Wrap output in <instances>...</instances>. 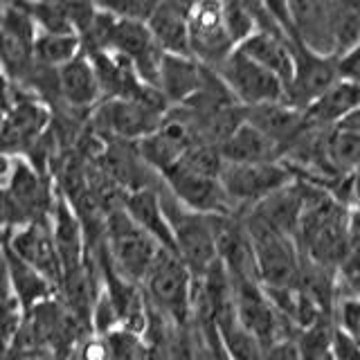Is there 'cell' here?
<instances>
[{"label": "cell", "instance_id": "ba28073f", "mask_svg": "<svg viewBox=\"0 0 360 360\" xmlns=\"http://www.w3.org/2000/svg\"><path fill=\"white\" fill-rule=\"evenodd\" d=\"M236 50L223 20V3H191L189 7V56L210 70L230 59Z\"/></svg>", "mask_w": 360, "mask_h": 360}, {"label": "cell", "instance_id": "d4e9b609", "mask_svg": "<svg viewBox=\"0 0 360 360\" xmlns=\"http://www.w3.org/2000/svg\"><path fill=\"white\" fill-rule=\"evenodd\" d=\"M22 9L32 18L37 34H75L68 3H22Z\"/></svg>", "mask_w": 360, "mask_h": 360}, {"label": "cell", "instance_id": "7c38bea8", "mask_svg": "<svg viewBox=\"0 0 360 360\" xmlns=\"http://www.w3.org/2000/svg\"><path fill=\"white\" fill-rule=\"evenodd\" d=\"M162 185L169 189L180 205L202 214V217H223V214H236L225 196L221 178L191 172L185 165H174L167 174L160 176Z\"/></svg>", "mask_w": 360, "mask_h": 360}, {"label": "cell", "instance_id": "52a82bcc", "mask_svg": "<svg viewBox=\"0 0 360 360\" xmlns=\"http://www.w3.org/2000/svg\"><path fill=\"white\" fill-rule=\"evenodd\" d=\"M241 108H255L284 101V84L266 68L255 63L241 50H234L219 70H214Z\"/></svg>", "mask_w": 360, "mask_h": 360}, {"label": "cell", "instance_id": "2e32d148", "mask_svg": "<svg viewBox=\"0 0 360 360\" xmlns=\"http://www.w3.org/2000/svg\"><path fill=\"white\" fill-rule=\"evenodd\" d=\"M243 120L255 127L262 135L273 142L281 158L292 146L302 131H304V115L302 110H295L292 106L277 101V104H266V106H255V108H243Z\"/></svg>", "mask_w": 360, "mask_h": 360}, {"label": "cell", "instance_id": "83f0119b", "mask_svg": "<svg viewBox=\"0 0 360 360\" xmlns=\"http://www.w3.org/2000/svg\"><path fill=\"white\" fill-rule=\"evenodd\" d=\"M333 324L335 329L352 338L360 345V297L356 295H340L333 307Z\"/></svg>", "mask_w": 360, "mask_h": 360}, {"label": "cell", "instance_id": "9c48e42d", "mask_svg": "<svg viewBox=\"0 0 360 360\" xmlns=\"http://www.w3.org/2000/svg\"><path fill=\"white\" fill-rule=\"evenodd\" d=\"M16 99L0 129V153L7 158H25L50 131L52 110L48 104L25 95L14 86Z\"/></svg>", "mask_w": 360, "mask_h": 360}, {"label": "cell", "instance_id": "7402d4cb", "mask_svg": "<svg viewBox=\"0 0 360 360\" xmlns=\"http://www.w3.org/2000/svg\"><path fill=\"white\" fill-rule=\"evenodd\" d=\"M326 155L333 172L342 178L360 174V129L335 127L326 138Z\"/></svg>", "mask_w": 360, "mask_h": 360}, {"label": "cell", "instance_id": "277c9868", "mask_svg": "<svg viewBox=\"0 0 360 360\" xmlns=\"http://www.w3.org/2000/svg\"><path fill=\"white\" fill-rule=\"evenodd\" d=\"M160 200L162 210L172 230L174 252L183 259L194 279H200L219 264L217 241H214V225L212 217H202L187 207L169 194V189L160 183Z\"/></svg>", "mask_w": 360, "mask_h": 360}, {"label": "cell", "instance_id": "3957f363", "mask_svg": "<svg viewBox=\"0 0 360 360\" xmlns=\"http://www.w3.org/2000/svg\"><path fill=\"white\" fill-rule=\"evenodd\" d=\"M196 279L176 252L162 250L140 281L146 309L183 329L191 322Z\"/></svg>", "mask_w": 360, "mask_h": 360}, {"label": "cell", "instance_id": "6da1fadb", "mask_svg": "<svg viewBox=\"0 0 360 360\" xmlns=\"http://www.w3.org/2000/svg\"><path fill=\"white\" fill-rule=\"evenodd\" d=\"M300 183L304 191V210L295 234L300 255L307 262L338 275L352 250L354 210L307 180Z\"/></svg>", "mask_w": 360, "mask_h": 360}, {"label": "cell", "instance_id": "603a6c76", "mask_svg": "<svg viewBox=\"0 0 360 360\" xmlns=\"http://www.w3.org/2000/svg\"><path fill=\"white\" fill-rule=\"evenodd\" d=\"M82 52V39L75 34H37L34 39V61L50 70H59Z\"/></svg>", "mask_w": 360, "mask_h": 360}, {"label": "cell", "instance_id": "5b68a950", "mask_svg": "<svg viewBox=\"0 0 360 360\" xmlns=\"http://www.w3.org/2000/svg\"><path fill=\"white\" fill-rule=\"evenodd\" d=\"M167 110L138 99H106L90 112V127L104 140L138 144L160 129Z\"/></svg>", "mask_w": 360, "mask_h": 360}, {"label": "cell", "instance_id": "4fadbf2b", "mask_svg": "<svg viewBox=\"0 0 360 360\" xmlns=\"http://www.w3.org/2000/svg\"><path fill=\"white\" fill-rule=\"evenodd\" d=\"M295 43V41H292ZM338 82L335 59L315 56L295 43V72L284 90V104L295 110H307L324 90Z\"/></svg>", "mask_w": 360, "mask_h": 360}, {"label": "cell", "instance_id": "5bb4252c", "mask_svg": "<svg viewBox=\"0 0 360 360\" xmlns=\"http://www.w3.org/2000/svg\"><path fill=\"white\" fill-rule=\"evenodd\" d=\"M56 82H59V106L70 110L72 115L90 117V112L101 104L99 82L86 52L59 68Z\"/></svg>", "mask_w": 360, "mask_h": 360}, {"label": "cell", "instance_id": "30bf717a", "mask_svg": "<svg viewBox=\"0 0 360 360\" xmlns=\"http://www.w3.org/2000/svg\"><path fill=\"white\" fill-rule=\"evenodd\" d=\"M257 279L264 288H290L295 284L302 255L297 241L286 234H275L266 230H250Z\"/></svg>", "mask_w": 360, "mask_h": 360}, {"label": "cell", "instance_id": "7a4b0ae2", "mask_svg": "<svg viewBox=\"0 0 360 360\" xmlns=\"http://www.w3.org/2000/svg\"><path fill=\"white\" fill-rule=\"evenodd\" d=\"M160 250L153 236L146 234L117 202L104 214V243L88 259H101L115 275L140 286Z\"/></svg>", "mask_w": 360, "mask_h": 360}, {"label": "cell", "instance_id": "8992f818", "mask_svg": "<svg viewBox=\"0 0 360 360\" xmlns=\"http://www.w3.org/2000/svg\"><path fill=\"white\" fill-rule=\"evenodd\" d=\"M295 176L284 162H259V165H232L225 162L221 172V185L236 214L252 210L268 196L288 187Z\"/></svg>", "mask_w": 360, "mask_h": 360}, {"label": "cell", "instance_id": "cb8c5ba5", "mask_svg": "<svg viewBox=\"0 0 360 360\" xmlns=\"http://www.w3.org/2000/svg\"><path fill=\"white\" fill-rule=\"evenodd\" d=\"M333 318L315 322L309 329L297 333V356L300 360H333Z\"/></svg>", "mask_w": 360, "mask_h": 360}, {"label": "cell", "instance_id": "44dd1931", "mask_svg": "<svg viewBox=\"0 0 360 360\" xmlns=\"http://www.w3.org/2000/svg\"><path fill=\"white\" fill-rule=\"evenodd\" d=\"M3 257H5L11 292H14V297L18 302V307L22 309V313L32 311L34 307H39V304L48 302V300H54L56 288L43 275H39L37 270L30 268L27 264H22L20 259L11 255L5 245V239H3Z\"/></svg>", "mask_w": 360, "mask_h": 360}, {"label": "cell", "instance_id": "484cf974", "mask_svg": "<svg viewBox=\"0 0 360 360\" xmlns=\"http://www.w3.org/2000/svg\"><path fill=\"white\" fill-rule=\"evenodd\" d=\"M223 20L230 39L239 50L259 27L257 3H223Z\"/></svg>", "mask_w": 360, "mask_h": 360}, {"label": "cell", "instance_id": "4316f807", "mask_svg": "<svg viewBox=\"0 0 360 360\" xmlns=\"http://www.w3.org/2000/svg\"><path fill=\"white\" fill-rule=\"evenodd\" d=\"M106 349H108V360H146V349L144 335L133 333L129 329H115L104 335Z\"/></svg>", "mask_w": 360, "mask_h": 360}, {"label": "cell", "instance_id": "ffe728a7", "mask_svg": "<svg viewBox=\"0 0 360 360\" xmlns=\"http://www.w3.org/2000/svg\"><path fill=\"white\" fill-rule=\"evenodd\" d=\"M225 162L232 165H259V162H279L281 153L266 135L250 127L245 120L236 127L219 146Z\"/></svg>", "mask_w": 360, "mask_h": 360}, {"label": "cell", "instance_id": "d6986e66", "mask_svg": "<svg viewBox=\"0 0 360 360\" xmlns=\"http://www.w3.org/2000/svg\"><path fill=\"white\" fill-rule=\"evenodd\" d=\"M160 183L155 187L127 191V194L120 196V205L146 234L153 236L158 245L174 252L172 230H169V223H167L165 210H162V200H160Z\"/></svg>", "mask_w": 360, "mask_h": 360}, {"label": "cell", "instance_id": "f1b7e54d", "mask_svg": "<svg viewBox=\"0 0 360 360\" xmlns=\"http://www.w3.org/2000/svg\"><path fill=\"white\" fill-rule=\"evenodd\" d=\"M101 9H106L120 20H135V22H146L151 16L155 3L149 0H117V3H99Z\"/></svg>", "mask_w": 360, "mask_h": 360}, {"label": "cell", "instance_id": "e0dca14e", "mask_svg": "<svg viewBox=\"0 0 360 360\" xmlns=\"http://www.w3.org/2000/svg\"><path fill=\"white\" fill-rule=\"evenodd\" d=\"M358 108H360V86L345 82V79H338L307 110H302V115H304V124L311 129L333 131L335 127H340L342 122L352 117Z\"/></svg>", "mask_w": 360, "mask_h": 360}, {"label": "cell", "instance_id": "1f68e13d", "mask_svg": "<svg viewBox=\"0 0 360 360\" xmlns=\"http://www.w3.org/2000/svg\"><path fill=\"white\" fill-rule=\"evenodd\" d=\"M0 79H5V77H3V72H0Z\"/></svg>", "mask_w": 360, "mask_h": 360}, {"label": "cell", "instance_id": "ac0fdd59", "mask_svg": "<svg viewBox=\"0 0 360 360\" xmlns=\"http://www.w3.org/2000/svg\"><path fill=\"white\" fill-rule=\"evenodd\" d=\"M189 7L191 3H155L146 27L162 54L189 56Z\"/></svg>", "mask_w": 360, "mask_h": 360}, {"label": "cell", "instance_id": "8fae6325", "mask_svg": "<svg viewBox=\"0 0 360 360\" xmlns=\"http://www.w3.org/2000/svg\"><path fill=\"white\" fill-rule=\"evenodd\" d=\"M5 245L16 259H20L22 264H27L30 268L37 270L39 275L48 279L56 290L61 288L63 266H61L59 250H56L50 219L32 221V223L20 225L16 230H11L5 236Z\"/></svg>", "mask_w": 360, "mask_h": 360}, {"label": "cell", "instance_id": "f546056e", "mask_svg": "<svg viewBox=\"0 0 360 360\" xmlns=\"http://www.w3.org/2000/svg\"><path fill=\"white\" fill-rule=\"evenodd\" d=\"M335 70H338V79H345V82H352V84L360 86V43L349 52L338 56Z\"/></svg>", "mask_w": 360, "mask_h": 360}, {"label": "cell", "instance_id": "9a60e30c", "mask_svg": "<svg viewBox=\"0 0 360 360\" xmlns=\"http://www.w3.org/2000/svg\"><path fill=\"white\" fill-rule=\"evenodd\" d=\"M207 75L210 68L200 65L191 56L165 54L155 88L169 108H178L185 106L187 101H191L200 93V88L207 82Z\"/></svg>", "mask_w": 360, "mask_h": 360}, {"label": "cell", "instance_id": "4dcf8cb0", "mask_svg": "<svg viewBox=\"0 0 360 360\" xmlns=\"http://www.w3.org/2000/svg\"><path fill=\"white\" fill-rule=\"evenodd\" d=\"M333 360H360V345L335 329L333 338Z\"/></svg>", "mask_w": 360, "mask_h": 360}]
</instances>
